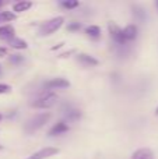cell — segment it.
I'll use <instances>...</instances> for the list:
<instances>
[{"label": "cell", "instance_id": "obj_1", "mask_svg": "<svg viewBox=\"0 0 158 159\" xmlns=\"http://www.w3.org/2000/svg\"><path fill=\"white\" fill-rule=\"evenodd\" d=\"M50 113H41V115L34 116L32 119L28 120V123L25 124V131L27 133H34L36 130H39L41 127H44L45 124L49 121Z\"/></svg>", "mask_w": 158, "mask_h": 159}, {"label": "cell", "instance_id": "obj_2", "mask_svg": "<svg viewBox=\"0 0 158 159\" xmlns=\"http://www.w3.org/2000/svg\"><path fill=\"white\" fill-rule=\"evenodd\" d=\"M58 99L59 98L56 93H46V95L38 98L36 101H34L32 103H31V106L36 107V109H49V107L55 106Z\"/></svg>", "mask_w": 158, "mask_h": 159}, {"label": "cell", "instance_id": "obj_3", "mask_svg": "<svg viewBox=\"0 0 158 159\" xmlns=\"http://www.w3.org/2000/svg\"><path fill=\"white\" fill-rule=\"evenodd\" d=\"M63 21H64L63 17H55V18L49 20V21H46L39 28V34L41 35H50V34L56 32L63 25Z\"/></svg>", "mask_w": 158, "mask_h": 159}, {"label": "cell", "instance_id": "obj_4", "mask_svg": "<svg viewBox=\"0 0 158 159\" xmlns=\"http://www.w3.org/2000/svg\"><path fill=\"white\" fill-rule=\"evenodd\" d=\"M108 30H109V34H111V38L116 42V45H126V39H125V35H123V30H120L119 27L116 25V22H109L108 24Z\"/></svg>", "mask_w": 158, "mask_h": 159}, {"label": "cell", "instance_id": "obj_5", "mask_svg": "<svg viewBox=\"0 0 158 159\" xmlns=\"http://www.w3.org/2000/svg\"><path fill=\"white\" fill-rule=\"evenodd\" d=\"M60 152V149L56 148V147H45V148L39 149V151L34 152L31 157H28L27 159H48L50 157H55Z\"/></svg>", "mask_w": 158, "mask_h": 159}, {"label": "cell", "instance_id": "obj_6", "mask_svg": "<svg viewBox=\"0 0 158 159\" xmlns=\"http://www.w3.org/2000/svg\"><path fill=\"white\" fill-rule=\"evenodd\" d=\"M45 87L49 89H55V88H67L70 87V82L66 78H53L45 82Z\"/></svg>", "mask_w": 158, "mask_h": 159}, {"label": "cell", "instance_id": "obj_7", "mask_svg": "<svg viewBox=\"0 0 158 159\" xmlns=\"http://www.w3.org/2000/svg\"><path fill=\"white\" fill-rule=\"evenodd\" d=\"M69 131V126H67L64 121H59L56 123L52 129L49 130V137H55V135H62L64 133Z\"/></svg>", "mask_w": 158, "mask_h": 159}, {"label": "cell", "instance_id": "obj_8", "mask_svg": "<svg viewBox=\"0 0 158 159\" xmlns=\"http://www.w3.org/2000/svg\"><path fill=\"white\" fill-rule=\"evenodd\" d=\"M132 159H154V154L150 148H140L132 155Z\"/></svg>", "mask_w": 158, "mask_h": 159}, {"label": "cell", "instance_id": "obj_9", "mask_svg": "<svg viewBox=\"0 0 158 159\" xmlns=\"http://www.w3.org/2000/svg\"><path fill=\"white\" fill-rule=\"evenodd\" d=\"M77 59H78V61H80L81 64H84V66H88V67L97 66V64H98L97 59L92 57V56H90V55H86V53H80V55H77Z\"/></svg>", "mask_w": 158, "mask_h": 159}, {"label": "cell", "instance_id": "obj_10", "mask_svg": "<svg viewBox=\"0 0 158 159\" xmlns=\"http://www.w3.org/2000/svg\"><path fill=\"white\" fill-rule=\"evenodd\" d=\"M14 38V28L11 25H3L0 27V39L11 41Z\"/></svg>", "mask_w": 158, "mask_h": 159}, {"label": "cell", "instance_id": "obj_11", "mask_svg": "<svg viewBox=\"0 0 158 159\" xmlns=\"http://www.w3.org/2000/svg\"><path fill=\"white\" fill-rule=\"evenodd\" d=\"M123 35H125L126 41H133V39L137 38V27L133 24L128 25V27L123 30Z\"/></svg>", "mask_w": 158, "mask_h": 159}, {"label": "cell", "instance_id": "obj_12", "mask_svg": "<svg viewBox=\"0 0 158 159\" xmlns=\"http://www.w3.org/2000/svg\"><path fill=\"white\" fill-rule=\"evenodd\" d=\"M81 110L78 109H73V107H70V109L66 110V113H64V116H66V119L69 121H77L78 119H81Z\"/></svg>", "mask_w": 158, "mask_h": 159}, {"label": "cell", "instance_id": "obj_13", "mask_svg": "<svg viewBox=\"0 0 158 159\" xmlns=\"http://www.w3.org/2000/svg\"><path fill=\"white\" fill-rule=\"evenodd\" d=\"M32 7V3L31 2H17L13 6V11L16 13H22V11H27L28 8Z\"/></svg>", "mask_w": 158, "mask_h": 159}, {"label": "cell", "instance_id": "obj_14", "mask_svg": "<svg viewBox=\"0 0 158 159\" xmlns=\"http://www.w3.org/2000/svg\"><path fill=\"white\" fill-rule=\"evenodd\" d=\"M11 48L14 49H27L28 48V43L24 41V39H20V38H13L11 41H8Z\"/></svg>", "mask_w": 158, "mask_h": 159}, {"label": "cell", "instance_id": "obj_15", "mask_svg": "<svg viewBox=\"0 0 158 159\" xmlns=\"http://www.w3.org/2000/svg\"><path fill=\"white\" fill-rule=\"evenodd\" d=\"M86 32H87V35L92 39H98L101 36V30L97 25H90V27H87Z\"/></svg>", "mask_w": 158, "mask_h": 159}, {"label": "cell", "instance_id": "obj_16", "mask_svg": "<svg viewBox=\"0 0 158 159\" xmlns=\"http://www.w3.org/2000/svg\"><path fill=\"white\" fill-rule=\"evenodd\" d=\"M133 16L136 17L139 21H146V18H147V13H146L144 8H142L140 6H133Z\"/></svg>", "mask_w": 158, "mask_h": 159}, {"label": "cell", "instance_id": "obj_17", "mask_svg": "<svg viewBox=\"0 0 158 159\" xmlns=\"http://www.w3.org/2000/svg\"><path fill=\"white\" fill-rule=\"evenodd\" d=\"M60 6L64 8H67V10H72V8L78 7L80 3H78L77 0H63V2H60Z\"/></svg>", "mask_w": 158, "mask_h": 159}, {"label": "cell", "instance_id": "obj_18", "mask_svg": "<svg viewBox=\"0 0 158 159\" xmlns=\"http://www.w3.org/2000/svg\"><path fill=\"white\" fill-rule=\"evenodd\" d=\"M0 20H3V21H13V20H16V16L11 11H3L0 14Z\"/></svg>", "mask_w": 158, "mask_h": 159}, {"label": "cell", "instance_id": "obj_19", "mask_svg": "<svg viewBox=\"0 0 158 159\" xmlns=\"http://www.w3.org/2000/svg\"><path fill=\"white\" fill-rule=\"evenodd\" d=\"M8 60H10L11 64H16V66H17V64H21L22 61H24V57H22V56H20V55H11Z\"/></svg>", "mask_w": 158, "mask_h": 159}, {"label": "cell", "instance_id": "obj_20", "mask_svg": "<svg viewBox=\"0 0 158 159\" xmlns=\"http://www.w3.org/2000/svg\"><path fill=\"white\" fill-rule=\"evenodd\" d=\"M80 28H81V24H80V22H76V21L70 22V24L67 25V30H69V31H78Z\"/></svg>", "mask_w": 158, "mask_h": 159}, {"label": "cell", "instance_id": "obj_21", "mask_svg": "<svg viewBox=\"0 0 158 159\" xmlns=\"http://www.w3.org/2000/svg\"><path fill=\"white\" fill-rule=\"evenodd\" d=\"M11 91V87L7 84H0V93H8Z\"/></svg>", "mask_w": 158, "mask_h": 159}, {"label": "cell", "instance_id": "obj_22", "mask_svg": "<svg viewBox=\"0 0 158 159\" xmlns=\"http://www.w3.org/2000/svg\"><path fill=\"white\" fill-rule=\"evenodd\" d=\"M6 55H7V49L6 48H0V57H3Z\"/></svg>", "mask_w": 158, "mask_h": 159}, {"label": "cell", "instance_id": "obj_23", "mask_svg": "<svg viewBox=\"0 0 158 159\" xmlns=\"http://www.w3.org/2000/svg\"><path fill=\"white\" fill-rule=\"evenodd\" d=\"M3 4H4V2H2V0H0V7H2Z\"/></svg>", "mask_w": 158, "mask_h": 159}, {"label": "cell", "instance_id": "obj_24", "mask_svg": "<svg viewBox=\"0 0 158 159\" xmlns=\"http://www.w3.org/2000/svg\"><path fill=\"white\" fill-rule=\"evenodd\" d=\"M156 115L158 116V107H157V109H156Z\"/></svg>", "mask_w": 158, "mask_h": 159}, {"label": "cell", "instance_id": "obj_25", "mask_svg": "<svg viewBox=\"0 0 158 159\" xmlns=\"http://www.w3.org/2000/svg\"><path fill=\"white\" fill-rule=\"evenodd\" d=\"M156 6H157V8H158V2H157V3H156Z\"/></svg>", "mask_w": 158, "mask_h": 159}, {"label": "cell", "instance_id": "obj_26", "mask_svg": "<svg viewBox=\"0 0 158 159\" xmlns=\"http://www.w3.org/2000/svg\"><path fill=\"white\" fill-rule=\"evenodd\" d=\"M0 119H2V116H0Z\"/></svg>", "mask_w": 158, "mask_h": 159}]
</instances>
